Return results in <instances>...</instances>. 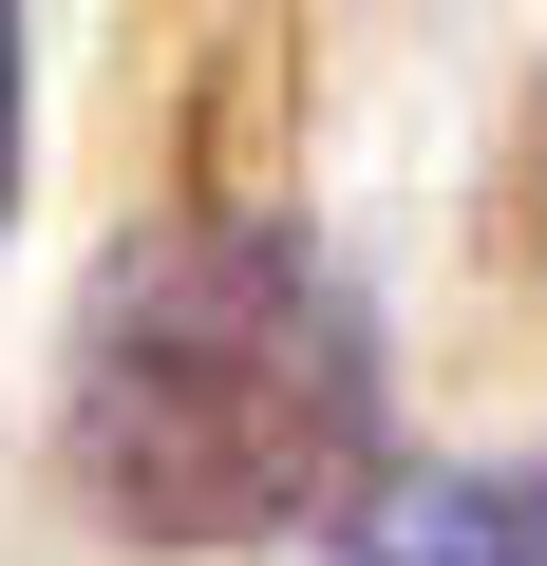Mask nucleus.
<instances>
[{
    "mask_svg": "<svg viewBox=\"0 0 547 566\" xmlns=\"http://www.w3.org/2000/svg\"><path fill=\"white\" fill-rule=\"evenodd\" d=\"M322 566H547V453H378L322 510Z\"/></svg>",
    "mask_w": 547,
    "mask_h": 566,
    "instance_id": "f03ea898",
    "label": "nucleus"
},
{
    "mask_svg": "<svg viewBox=\"0 0 547 566\" xmlns=\"http://www.w3.org/2000/svg\"><path fill=\"white\" fill-rule=\"evenodd\" d=\"M20 95H39V39H20V0H0V227H20Z\"/></svg>",
    "mask_w": 547,
    "mask_h": 566,
    "instance_id": "7ed1b4c3",
    "label": "nucleus"
},
{
    "mask_svg": "<svg viewBox=\"0 0 547 566\" xmlns=\"http://www.w3.org/2000/svg\"><path fill=\"white\" fill-rule=\"evenodd\" d=\"M378 303L322 264V227L284 208H151L95 245L76 340H57V491L151 547V566H227V547H303L359 472H378Z\"/></svg>",
    "mask_w": 547,
    "mask_h": 566,
    "instance_id": "f257e3e1",
    "label": "nucleus"
}]
</instances>
